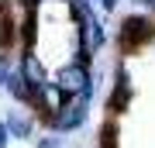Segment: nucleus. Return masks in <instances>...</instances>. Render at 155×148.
Wrapping results in <instances>:
<instances>
[{
    "label": "nucleus",
    "mask_w": 155,
    "mask_h": 148,
    "mask_svg": "<svg viewBox=\"0 0 155 148\" xmlns=\"http://www.w3.org/2000/svg\"><path fill=\"white\" fill-rule=\"evenodd\" d=\"M52 86L62 93V100L69 97H79L86 104H93L97 97V86H100V76L93 72V66H79V62H62V66L52 72Z\"/></svg>",
    "instance_id": "f257e3e1"
},
{
    "label": "nucleus",
    "mask_w": 155,
    "mask_h": 148,
    "mask_svg": "<svg viewBox=\"0 0 155 148\" xmlns=\"http://www.w3.org/2000/svg\"><path fill=\"white\" fill-rule=\"evenodd\" d=\"M152 38H155V17L152 14H138V11L124 14L117 31H114V41H117V52L121 55H131V52L145 48Z\"/></svg>",
    "instance_id": "f03ea898"
},
{
    "label": "nucleus",
    "mask_w": 155,
    "mask_h": 148,
    "mask_svg": "<svg viewBox=\"0 0 155 148\" xmlns=\"http://www.w3.org/2000/svg\"><path fill=\"white\" fill-rule=\"evenodd\" d=\"M90 121V104L79 97H69L62 100V104L55 107V114H52V121L45 124V131H55V134H76L83 131Z\"/></svg>",
    "instance_id": "7ed1b4c3"
},
{
    "label": "nucleus",
    "mask_w": 155,
    "mask_h": 148,
    "mask_svg": "<svg viewBox=\"0 0 155 148\" xmlns=\"http://www.w3.org/2000/svg\"><path fill=\"white\" fill-rule=\"evenodd\" d=\"M4 124H7V131H11V141H21V145H28V141H35L38 138V117L31 114L28 107H17V104H11L4 110Z\"/></svg>",
    "instance_id": "20e7f679"
},
{
    "label": "nucleus",
    "mask_w": 155,
    "mask_h": 148,
    "mask_svg": "<svg viewBox=\"0 0 155 148\" xmlns=\"http://www.w3.org/2000/svg\"><path fill=\"white\" fill-rule=\"evenodd\" d=\"M131 100H134V83H131V72L124 69V62H117V66H114L110 93H107V114H110V117L124 114V110L131 107Z\"/></svg>",
    "instance_id": "39448f33"
},
{
    "label": "nucleus",
    "mask_w": 155,
    "mask_h": 148,
    "mask_svg": "<svg viewBox=\"0 0 155 148\" xmlns=\"http://www.w3.org/2000/svg\"><path fill=\"white\" fill-rule=\"evenodd\" d=\"M14 69L21 72L24 79H28L31 93H35L38 86H45V83H52V69H48V62H45L35 48H21V55H17V62H14Z\"/></svg>",
    "instance_id": "423d86ee"
},
{
    "label": "nucleus",
    "mask_w": 155,
    "mask_h": 148,
    "mask_svg": "<svg viewBox=\"0 0 155 148\" xmlns=\"http://www.w3.org/2000/svg\"><path fill=\"white\" fill-rule=\"evenodd\" d=\"M59 104H62V93H59L55 86H52V83H45V86H38V90L31 93L28 110H31L35 117H38V124L45 127V124L52 121V114H55V107H59Z\"/></svg>",
    "instance_id": "0eeeda50"
},
{
    "label": "nucleus",
    "mask_w": 155,
    "mask_h": 148,
    "mask_svg": "<svg viewBox=\"0 0 155 148\" xmlns=\"http://www.w3.org/2000/svg\"><path fill=\"white\" fill-rule=\"evenodd\" d=\"M4 93L11 97V104L28 107V100H31V86H28V79H24L17 69H11V76H7V83H4Z\"/></svg>",
    "instance_id": "6e6552de"
},
{
    "label": "nucleus",
    "mask_w": 155,
    "mask_h": 148,
    "mask_svg": "<svg viewBox=\"0 0 155 148\" xmlns=\"http://www.w3.org/2000/svg\"><path fill=\"white\" fill-rule=\"evenodd\" d=\"M117 134H121L117 131V121L107 114V121L100 124V131H97V148H117Z\"/></svg>",
    "instance_id": "1a4fd4ad"
},
{
    "label": "nucleus",
    "mask_w": 155,
    "mask_h": 148,
    "mask_svg": "<svg viewBox=\"0 0 155 148\" xmlns=\"http://www.w3.org/2000/svg\"><path fill=\"white\" fill-rule=\"evenodd\" d=\"M35 148H66V134H55V131H45L31 141Z\"/></svg>",
    "instance_id": "9d476101"
},
{
    "label": "nucleus",
    "mask_w": 155,
    "mask_h": 148,
    "mask_svg": "<svg viewBox=\"0 0 155 148\" xmlns=\"http://www.w3.org/2000/svg\"><path fill=\"white\" fill-rule=\"evenodd\" d=\"M11 69H14L11 52H0V90H4V83H7V76H11Z\"/></svg>",
    "instance_id": "9b49d317"
},
{
    "label": "nucleus",
    "mask_w": 155,
    "mask_h": 148,
    "mask_svg": "<svg viewBox=\"0 0 155 148\" xmlns=\"http://www.w3.org/2000/svg\"><path fill=\"white\" fill-rule=\"evenodd\" d=\"M117 4H121V0H97V11H104V14H114V11H117Z\"/></svg>",
    "instance_id": "f8f14e48"
},
{
    "label": "nucleus",
    "mask_w": 155,
    "mask_h": 148,
    "mask_svg": "<svg viewBox=\"0 0 155 148\" xmlns=\"http://www.w3.org/2000/svg\"><path fill=\"white\" fill-rule=\"evenodd\" d=\"M0 148H11V131H7L4 117H0Z\"/></svg>",
    "instance_id": "ddd939ff"
}]
</instances>
